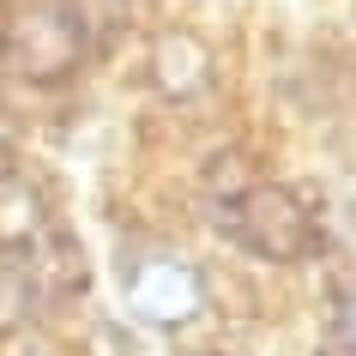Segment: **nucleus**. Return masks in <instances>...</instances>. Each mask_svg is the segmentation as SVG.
<instances>
[{
	"label": "nucleus",
	"instance_id": "7ed1b4c3",
	"mask_svg": "<svg viewBox=\"0 0 356 356\" xmlns=\"http://www.w3.org/2000/svg\"><path fill=\"white\" fill-rule=\"evenodd\" d=\"M121 302L151 332H188L206 314V272L175 248H139L121 260Z\"/></svg>",
	"mask_w": 356,
	"mask_h": 356
},
{
	"label": "nucleus",
	"instance_id": "20e7f679",
	"mask_svg": "<svg viewBox=\"0 0 356 356\" xmlns=\"http://www.w3.org/2000/svg\"><path fill=\"white\" fill-rule=\"evenodd\" d=\"M49 229H55L49 193L19 169H0V254H31Z\"/></svg>",
	"mask_w": 356,
	"mask_h": 356
},
{
	"label": "nucleus",
	"instance_id": "423d86ee",
	"mask_svg": "<svg viewBox=\"0 0 356 356\" xmlns=\"http://www.w3.org/2000/svg\"><path fill=\"white\" fill-rule=\"evenodd\" d=\"M24 272H31V284L42 290V302L55 308V302H73L85 296V284H91V266H85V248L67 236V229H49L31 254H19Z\"/></svg>",
	"mask_w": 356,
	"mask_h": 356
},
{
	"label": "nucleus",
	"instance_id": "f257e3e1",
	"mask_svg": "<svg viewBox=\"0 0 356 356\" xmlns=\"http://www.w3.org/2000/svg\"><path fill=\"white\" fill-rule=\"evenodd\" d=\"M97 55L91 19L79 0H0V67L31 79V85H60Z\"/></svg>",
	"mask_w": 356,
	"mask_h": 356
},
{
	"label": "nucleus",
	"instance_id": "0eeeda50",
	"mask_svg": "<svg viewBox=\"0 0 356 356\" xmlns=\"http://www.w3.org/2000/svg\"><path fill=\"white\" fill-rule=\"evenodd\" d=\"M42 308H49V302H42V290L31 284L24 260H19V254H6V260H0V338L19 332L24 320L42 314Z\"/></svg>",
	"mask_w": 356,
	"mask_h": 356
},
{
	"label": "nucleus",
	"instance_id": "f03ea898",
	"mask_svg": "<svg viewBox=\"0 0 356 356\" xmlns=\"http://www.w3.org/2000/svg\"><path fill=\"white\" fill-rule=\"evenodd\" d=\"M211 224L266 266H296L320 248V206L290 181H248L242 193H224Z\"/></svg>",
	"mask_w": 356,
	"mask_h": 356
},
{
	"label": "nucleus",
	"instance_id": "1a4fd4ad",
	"mask_svg": "<svg viewBox=\"0 0 356 356\" xmlns=\"http://www.w3.org/2000/svg\"><path fill=\"white\" fill-rule=\"evenodd\" d=\"M31 356H60V350H31Z\"/></svg>",
	"mask_w": 356,
	"mask_h": 356
},
{
	"label": "nucleus",
	"instance_id": "39448f33",
	"mask_svg": "<svg viewBox=\"0 0 356 356\" xmlns=\"http://www.w3.org/2000/svg\"><path fill=\"white\" fill-rule=\"evenodd\" d=\"M151 85L169 97V103H188L211 85V49L193 31H163L151 42Z\"/></svg>",
	"mask_w": 356,
	"mask_h": 356
},
{
	"label": "nucleus",
	"instance_id": "6e6552de",
	"mask_svg": "<svg viewBox=\"0 0 356 356\" xmlns=\"http://www.w3.org/2000/svg\"><path fill=\"white\" fill-rule=\"evenodd\" d=\"M320 356H356V296L344 302V314L332 320V332H326V344H320Z\"/></svg>",
	"mask_w": 356,
	"mask_h": 356
}]
</instances>
